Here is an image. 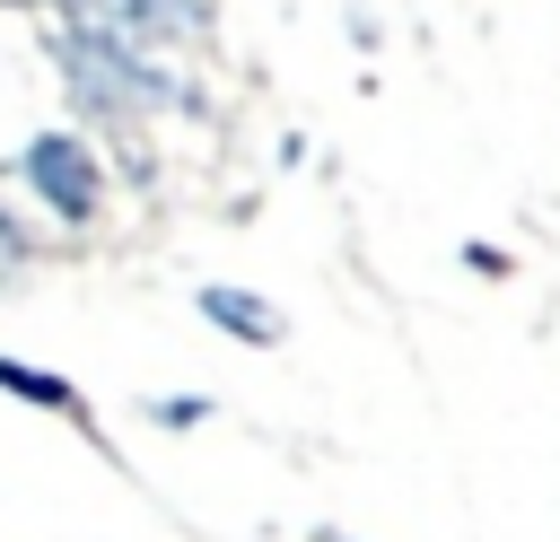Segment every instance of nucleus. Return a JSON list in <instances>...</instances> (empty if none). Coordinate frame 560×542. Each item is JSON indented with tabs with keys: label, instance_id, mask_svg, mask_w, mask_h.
<instances>
[{
	"label": "nucleus",
	"instance_id": "obj_1",
	"mask_svg": "<svg viewBox=\"0 0 560 542\" xmlns=\"http://www.w3.org/2000/svg\"><path fill=\"white\" fill-rule=\"evenodd\" d=\"M52 61H61V87H70V105H79V122H96V131H114V140H131L140 114H201V87L175 79L158 52L122 44L114 26L61 17V26H52Z\"/></svg>",
	"mask_w": 560,
	"mask_h": 542
},
{
	"label": "nucleus",
	"instance_id": "obj_2",
	"mask_svg": "<svg viewBox=\"0 0 560 542\" xmlns=\"http://www.w3.org/2000/svg\"><path fill=\"white\" fill-rule=\"evenodd\" d=\"M18 175H26V192H35L61 227H96V210H105V166H96V149H88L79 131H35V140L18 149Z\"/></svg>",
	"mask_w": 560,
	"mask_h": 542
},
{
	"label": "nucleus",
	"instance_id": "obj_3",
	"mask_svg": "<svg viewBox=\"0 0 560 542\" xmlns=\"http://www.w3.org/2000/svg\"><path fill=\"white\" fill-rule=\"evenodd\" d=\"M61 17L114 26L140 52H175V44H201L210 35V0H61Z\"/></svg>",
	"mask_w": 560,
	"mask_h": 542
},
{
	"label": "nucleus",
	"instance_id": "obj_4",
	"mask_svg": "<svg viewBox=\"0 0 560 542\" xmlns=\"http://www.w3.org/2000/svg\"><path fill=\"white\" fill-rule=\"evenodd\" d=\"M192 306H201V323H219V332H228V341H245V350H271V341L289 332L271 297H254V288H228V280L192 288Z\"/></svg>",
	"mask_w": 560,
	"mask_h": 542
},
{
	"label": "nucleus",
	"instance_id": "obj_5",
	"mask_svg": "<svg viewBox=\"0 0 560 542\" xmlns=\"http://www.w3.org/2000/svg\"><path fill=\"white\" fill-rule=\"evenodd\" d=\"M0 393H9V402H35V411H61V420H79V428H88V393H79L70 376H52V367L9 358V350H0Z\"/></svg>",
	"mask_w": 560,
	"mask_h": 542
},
{
	"label": "nucleus",
	"instance_id": "obj_6",
	"mask_svg": "<svg viewBox=\"0 0 560 542\" xmlns=\"http://www.w3.org/2000/svg\"><path fill=\"white\" fill-rule=\"evenodd\" d=\"M149 420H158V428H201V420H210V393H158Z\"/></svg>",
	"mask_w": 560,
	"mask_h": 542
},
{
	"label": "nucleus",
	"instance_id": "obj_7",
	"mask_svg": "<svg viewBox=\"0 0 560 542\" xmlns=\"http://www.w3.org/2000/svg\"><path fill=\"white\" fill-rule=\"evenodd\" d=\"M26 262H35V227H26V219H9V210H0V280H18V271H26Z\"/></svg>",
	"mask_w": 560,
	"mask_h": 542
},
{
	"label": "nucleus",
	"instance_id": "obj_8",
	"mask_svg": "<svg viewBox=\"0 0 560 542\" xmlns=\"http://www.w3.org/2000/svg\"><path fill=\"white\" fill-rule=\"evenodd\" d=\"M464 262H472V271H490V280H508V254H499V245H464Z\"/></svg>",
	"mask_w": 560,
	"mask_h": 542
},
{
	"label": "nucleus",
	"instance_id": "obj_9",
	"mask_svg": "<svg viewBox=\"0 0 560 542\" xmlns=\"http://www.w3.org/2000/svg\"><path fill=\"white\" fill-rule=\"evenodd\" d=\"M324 542H350V533H324Z\"/></svg>",
	"mask_w": 560,
	"mask_h": 542
}]
</instances>
